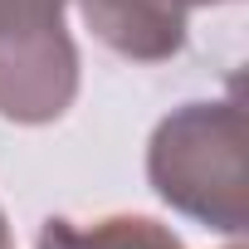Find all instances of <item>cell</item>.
Listing matches in <instances>:
<instances>
[{
	"label": "cell",
	"mask_w": 249,
	"mask_h": 249,
	"mask_svg": "<svg viewBox=\"0 0 249 249\" xmlns=\"http://www.w3.org/2000/svg\"><path fill=\"white\" fill-rule=\"evenodd\" d=\"M147 171L166 205L239 234L249 220L244 112L234 103H186L157 127Z\"/></svg>",
	"instance_id": "obj_1"
},
{
	"label": "cell",
	"mask_w": 249,
	"mask_h": 249,
	"mask_svg": "<svg viewBox=\"0 0 249 249\" xmlns=\"http://www.w3.org/2000/svg\"><path fill=\"white\" fill-rule=\"evenodd\" d=\"M78 88V54L64 30L0 35V112L15 122H54Z\"/></svg>",
	"instance_id": "obj_2"
},
{
	"label": "cell",
	"mask_w": 249,
	"mask_h": 249,
	"mask_svg": "<svg viewBox=\"0 0 249 249\" xmlns=\"http://www.w3.org/2000/svg\"><path fill=\"white\" fill-rule=\"evenodd\" d=\"M103 44L127 59H171L186 44V10L215 0H78Z\"/></svg>",
	"instance_id": "obj_3"
},
{
	"label": "cell",
	"mask_w": 249,
	"mask_h": 249,
	"mask_svg": "<svg viewBox=\"0 0 249 249\" xmlns=\"http://www.w3.org/2000/svg\"><path fill=\"white\" fill-rule=\"evenodd\" d=\"M39 249H181L171 230L142 215H112L98 225H73V220H44Z\"/></svg>",
	"instance_id": "obj_4"
},
{
	"label": "cell",
	"mask_w": 249,
	"mask_h": 249,
	"mask_svg": "<svg viewBox=\"0 0 249 249\" xmlns=\"http://www.w3.org/2000/svg\"><path fill=\"white\" fill-rule=\"evenodd\" d=\"M0 249H15V244H10V225H5V215H0Z\"/></svg>",
	"instance_id": "obj_5"
}]
</instances>
